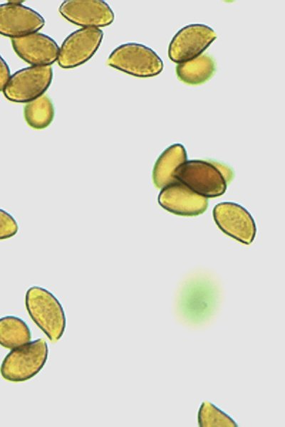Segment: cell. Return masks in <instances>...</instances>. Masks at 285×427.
Listing matches in <instances>:
<instances>
[{
	"label": "cell",
	"instance_id": "1",
	"mask_svg": "<svg viewBox=\"0 0 285 427\" xmlns=\"http://www.w3.org/2000/svg\"><path fill=\"white\" fill-rule=\"evenodd\" d=\"M218 303L216 285L209 279L197 277L187 281L181 288L177 297V314L189 325H202L214 315Z\"/></svg>",
	"mask_w": 285,
	"mask_h": 427
},
{
	"label": "cell",
	"instance_id": "2",
	"mask_svg": "<svg viewBox=\"0 0 285 427\" xmlns=\"http://www.w3.org/2000/svg\"><path fill=\"white\" fill-rule=\"evenodd\" d=\"M233 178V172L218 162L194 159L186 161L176 171L175 180L205 198L222 195Z\"/></svg>",
	"mask_w": 285,
	"mask_h": 427
},
{
	"label": "cell",
	"instance_id": "3",
	"mask_svg": "<svg viewBox=\"0 0 285 427\" xmlns=\"http://www.w3.org/2000/svg\"><path fill=\"white\" fill-rule=\"evenodd\" d=\"M27 312L36 325L52 342L58 341L63 336L66 319L61 302L46 289L32 286L26 293Z\"/></svg>",
	"mask_w": 285,
	"mask_h": 427
},
{
	"label": "cell",
	"instance_id": "4",
	"mask_svg": "<svg viewBox=\"0 0 285 427\" xmlns=\"http://www.w3.org/2000/svg\"><path fill=\"white\" fill-rule=\"evenodd\" d=\"M48 354L45 339L28 342L12 349L6 356L1 365V374L4 379L13 382L29 380L42 369Z\"/></svg>",
	"mask_w": 285,
	"mask_h": 427
},
{
	"label": "cell",
	"instance_id": "5",
	"mask_svg": "<svg viewBox=\"0 0 285 427\" xmlns=\"http://www.w3.org/2000/svg\"><path fill=\"white\" fill-rule=\"evenodd\" d=\"M108 64L129 75L148 78L160 74L163 63L150 48L137 43L117 47L109 56Z\"/></svg>",
	"mask_w": 285,
	"mask_h": 427
},
{
	"label": "cell",
	"instance_id": "6",
	"mask_svg": "<svg viewBox=\"0 0 285 427\" xmlns=\"http://www.w3.org/2000/svg\"><path fill=\"white\" fill-rule=\"evenodd\" d=\"M53 70L48 66H30L16 71L3 92L10 101L28 102L43 95L50 86Z\"/></svg>",
	"mask_w": 285,
	"mask_h": 427
},
{
	"label": "cell",
	"instance_id": "7",
	"mask_svg": "<svg viewBox=\"0 0 285 427\" xmlns=\"http://www.w3.org/2000/svg\"><path fill=\"white\" fill-rule=\"evenodd\" d=\"M216 38L214 31L207 25H187L172 39L168 49L169 58L178 64L191 60L202 55Z\"/></svg>",
	"mask_w": 285,
	"mask_h": 427
},
{
	"label": "cell",
	"instance_id": "8",
	"mask_svg": "<svg viewBox=\"0 0 285 427\" xmlns=\"http://www.w3.org/2000/svg\"><path fill=\"white\" fill-rule=\"evenodd\" d=\"M103 37V31L97 28H82L71 33L59 48L58 65L72 68L84 63L95 54Z\"/></svg>",
	"mask_w": 285,
	"mask_h": 427
},
{
	"label": "cell",
	"instance_id": "9",
	"mask_svg": "<svg viewBox=\"0 0 285 427\" xmlns=\"http://www.w3.org/2000/svg\"><path fill=\"white\" fill-rule=\"evenodd\" d=\"M213 217L217 226L229 236L247 245L253 242L256 232L255 222L239 204L219 203L214 207Z\"/></svg>",
	"mask_w": 285,
	"mask_h": 427
},
{
	"label": "cell",
	"instance_id": "10",
	"mask_svg": "<svg viewBox=\"0 0 285 427\" xmlns=\"http://www.w3.org/2000/svg\"><path fill=\"white\" fill-rule=\"evenodd\" d=\"M60 14L68 21L83 28L110 25L114 20L110 7L99 0H67L59 7Z\"/></svg>",
	"mask_w": 285,
	"mask_h": 427
},
{
	"label": "cell",
	"instance_id": "11",
	"mask_svg": "<svg viewBox=\"0 0 285 427\" xmlns=\"http://www.w3.org/2000/svg\"><path fill=\"white\" fill-rule=\"evenodd\" d=\"M45 24L43 17L26 6L15 4L0 5V34L16 38L41 29Z\"/></svg>",
	"mask_w": 285,
	"mask_h": 427
},
{
	"label": "cell",
	"instance_id": "12",
	"mask_svg": "<svg viewBox=\"0 0 285 427\" xmlns=\"http://www.w3.org/2000/svg\"><path fill=\"white\" fill-rule=\"evenodd\" d=\"M158 203L164 209L185 216L202 214L208 206L207 198L177 180L162 189L158 196Z\"/></svg>",
	"mask_w": 285,
	"mask_h": 427
},
{
	"label": "cell",
	"instance_id": "13",
	"mask_svg": "<svg viewBox=\"0 0 285 427\" xmlns=\"http://www.w3.org/2000/svg\"><path fill=\"white\" fill-rule=\"evenodd\" d=\"M11 43L16 54L32 66L50 65L58 56L59 47L56 42L41 33L12 38Z\"/></svg>",
	"mask_w": 285,
	"mask_h": 427
},
{
	"label": "cell",
	"instance_id": "14",
	"mask_svg": "<svg viewBox=\"0 0 285 427\" xmlns=\"http://www.w3.org/2000/svg\"><path fill=\"white\" fill-rule=\"evenodd\" d=\"M187 161V152L181 144L167 147L158 157L152 171V180L156 187L162 189L174 182L177 169Z\"/></svg>",
	"mask_w": 285,
	"mask_h": 427
},
{
	"label": "cell",
	"instance_id": "15",
	"mask_svg": "<svg viewBox=\"0 0 285 427\" xmlns=\"http://www.w3.org/2000/svg\"><path fill=\"white\" fill-rule=\"evenodd\" d=\"M215 71L213 59L205 54L176 67L177 78L183 83L189 85H200L207 81Z\"/></svg>",
	"mask_w": 285,
	"mask_h": 427
},
{
	"label": "cell",
	"instance_id": "16",
	"mask_svg": "<svg viewBox=\"0 0 285 427\" xmlns=\"http://www.w3.org/2000/svg\"><path fill=\"white\" fill-rule=\"evenodd\" d=\"M28 326L21 318L8 315L0 318V345L14 349L31 341Z\"/></svg>",
	"mask_w": 285,
	"mask_h": 427
},
{
	"label": "cell",
	"instance_id": "17",
	"mask_svg": "<svg viewBox=\"0 0 285 427\" xmlns=\"http://www.w3.org/2000/svg\"><path fill=\"white\" fill-rule=\"evenodd\" d=\"M54 113L53 105L45 95L28 102L24 110L26 123L36 130L47 127L53 121Z\"/></svg>",
	"mask_w": 285,
	"mask_h": 427
},
{
	"label": "cell",
	"instance_id": "18",
	"mask_svg": "<svg viewBox=\"0 0 285 427\" xmlns=\"http://www.w3.org/2000/svg\"><path fill=\"white\" fill-rule=\"evenodd\" d=\"M199 423L201 426H234L236 423L230 417L216 406L204 401L199 411Z\"/></svg>",
	"mask_w": 285,
	"mask_h": 427
},
{
	"label": "cell",
	"instance_id": "19",
	"mask_svg": "<svg viewBox=\"0 0 285 427\" xmlns=\"http://www.w3.org/2000/svg\"><path fill=\"white\" fill-rule=\"evenodd\" d=\"M18 224L14 218L0 209V240L9 238L16 234Z\"/></svg>",
	"mask_w": 285,
	"mask_h": 427
},
{
	"label": "cell",
	"instance_id": "20",
	"mask_svg": "<svg viewBox=\"0 0 285 427\" xmlns=\"http://www.w3.org/2000/svg\"><path fill=\"white\" fill-rule=\"evenodd\" d=\"M10 77L9 68L3 58L0 56V91L4 90Z\"/></svg>",
	"mask_w": 285,
	"mask_h": 427
}]
</instances>
